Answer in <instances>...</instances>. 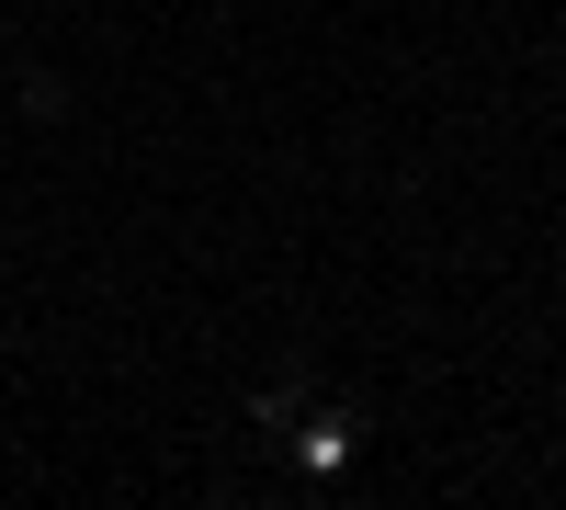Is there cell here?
I'll use <instances>...</instances> for the list:
<instances>
[{
    "label": "cell",
    "mask_w": 566,
    "mask_h": 510,
    "mask_svg": "<svg viewBox=\"0 0 566 510\" xmlns=\"http://www.w3.org/2000/svg\"><path fill=\"white\" fill-rule=\"evenodd\" d=\"M295 454H306V466H317V477H340V466H352V454H363V408H317V420L295 431Z\"/></svg>",
    "instance_id": "6da1fadb"
},
{
    "label": "cell",
    "mask_w": 566,
    "mask_h": 510,
    "mask_svg": "<svg viewBox=\"0 0 566 510\" xmlns=\"http://www.w3.org/2000/svg\"><path fill=\"white\" fill-rule=\"evenodd\" d=\"M295 420H306V386H295V375H272V386L250 397V431H295Z\"/></svg>",
    "instance_id": "7a4b0ae2"
},
{
    "label": "cell",
    "mask_w": 566,
    "mask_h": 510,
    "mask_svg": "<svg viewBox=\"0 0 566 510\" xmlns=\"http://www.w3.org/2000/svg\"><path fill=\"white\" fill-rule=\"evenodd\" d=\"M23 114H34V125H57V114H69V80H57V69H34V80H23Z\"/></svg>",
    "instance_id": "3957f363"
}]
</instances>
